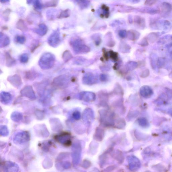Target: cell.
I'll return each mask as SVG.
<instances>
[{"label": "cell", "mask_w": 172, "mask_h": 172, "mask_svg": "<svg viewBox=\"0 0 172 172\" xmlns=\"http://www.w3.org/2000/svg\"><path fill=\"white\" fill-rule=\"evenodd\" d=\"M140 94L143 98L149 99L153 96L154 92L153 89L150 86L144 85L140 88Z\"/></svg>", "instance_id": "1"}, {"label": "cell", "mask_w": 172, "mask_h": 172, "mask_svg": "<svg viewBox=\"0 0 172 172\" xmlns=\"http://www.w3.org/2000/svg\"><path fill=\"white\" fill-rule=\"evenodd\" d=\"M82 81L83 83L85 85H92L97 82V79L93 74L89 73L86 74L84 76Z\"/></svg>", "instance_id": "2"}, {"label": "cell", "mask_w": 172, "mask_h": 172, "mask_svg": "<svg viewBox=\"0 0 172 172\" xmlns=\"http://www.w3.org/2000/svg\"><path fill=\"white\" fill-rule=\"evenodd\" d=\"M158 44L161 45L165 44L167 48L172 46V36L170 35L164 36L158 41Z\"/></svg>", "instance_id": "3"}, {"label": "cell", "mask_w": 172, "mask_h": 172, "mask_svg": "<svg viewBox=\"0 0 172 172\" xmlns=\"http://www.w3.org/2000/svg\"><path fill=\"white\" fill-rule=\"evenodd\" d=\"M26 1L29 5H33L37 10L42 9L44 6L41 0H27Z\"/></svg>", "instance_id": "4"}, {"label": "cell", "mask_w": 172, "mask_h": 172, "mask_svg": "<svg viewBox=\"0 0 172 172\" xmlns=\"http://www.w3.org/2000/svg\"><path fill=\"white\" fill-rule=\"evenodd\" d=\"M133 22L135 26L137 27L140 29H143L144 27V20L139 16H135L133 19Z\"/></svg>", "instance_id": "5"}, {"label": "cell", "mask_w": 172, "mask_h": 172, "mask_svg": "<svg viewBox=\"0 0 172 172\" xmlns=\"http://www.w3.org/2000/svg\"><path fill=\"white\" fill-rule=\"evenodd\" d=\"M127 37L129 40L135 41L139 39L140 34L138 32L134 30H130L128 31Z\"/></svg>", "instance_id": "6"}, {"label": "cell", "mask_w": 172, "mask_h": 172, "mask_svg": "<svg viewBox=\"0 0 172 172\" xmlns=\"http://www.w3.org/2000/svg\"><path fill=\"white\" fill-rule=\"evenodd\" d=\"M81 96L82 98L85 101H93L96 98L95 94L94 93L84 92L81 93Z\"/></svg>", "instance_id": "7"}, {"label": "cell", "mask_w": 172, "mask_h": 172, "mask_svg": "<svg viewBox=\"0 0 172 172\" xmlns=\"http://www.w3.org/2000/svg\"><path fill=\"white\" fill-rule=\"evenodd\" d=\"M99 13L101 17L104 18H107L109 16V8L108 7L103 4L101 7V10H99Z\"/></svg>", "instance_id": "8"}, {"label": "cell", "mask_w": 172, "mask_h": 172, "mask_svg": "<svg viewBox=\"0 0 172 172\" xmlns=\"http://www.w3.org/2000/svg\"><path fill=\"white\" fill-rule=\"evenodd\" d=\"M150 65L152 68L154 70L158 68L157 65L158 58L155 54H152L150 55Z\"/></svg>", "instance_id": "9"}, {"label": "cell", "mask_w": 172, "mask_h": 172, "mask_svg": "<svg viewBox=\"0 0 172 172\" xmlns=\"http://www.w3.org/2000/svg\"><path fill=\"white\" fill-rule=\"evenodd\" d=\"M131 47L126 43L122 42L120 43L119 46V51L122 53H128L130 52Z\"/></svg>", "instance_id": "10"}, {"label": "cell", "mask_w": 172, "mask_h": 172, "mask_svg": "<svg viewBox=\"0 0 172 172\" xmlns=\"http://www.w3.org/2000/svg\"><path fill=\"white\" fill-rule=\"evenodd\" d=\"M138 66L139 64L137 62L131 61L127 63L125 68L128 70L131 71L136 69Z\"/></svg>", "instance_id": "11"}, {"label": "cell", "mask_w": 172, "mask_h": 172, "mask_svg": "<svg viewBox=\"0 0 172 172\" xmlns=\"http://www.w3.org/2000/svg\"><path fill=\"white\" fill-rule=\"evenodd\" d=\"M47 30H48V28L46 25L44 24H41L39 25L37 31L38 34L41 35H43L46 33Z\"/></svg>", "instance_id": "12"}, {"label": "cell", "mask_w": 172, "mask_h": 172, "mask_svg": "<svg viewBox=\"0 0 172 172\" xmlns=\"http://www.w3.org/2000/svg\"><path fill=\"white\" fill-rule=\"evenodd\" d=\"M159 36V34L155 33H151L148 35L147 39L151 44H153L157 40Z\"/></svg>", "instance_id": "13"}, {"label": "cell", "mask_w": 172, "mask_h": 172, "mask_svg": "<svg viewBox=\"0 0 172 172\" xmlns=\"http://www.w3.org/2000/svg\"><path fill=\"white\" fill-rule=\"evenodd\" d=\"M16 27L18 29L21 31H26L27 29V27L25 22L22 19H20L16 24Z\"/></svg>", "instance_id": "14"}, {"label": "cell", "mask_w": 172, "mask_h": 172, "mask_svg": "<svg viewBox=\"0 0 172 172\" xmlns=\"http://www.w3.org/2000/svg\"><path fill=\"white\" fill-rule=\"evenodd\" d=\"M167 60L166 59L163 57L158 58L157 65L158 69L164 68L166 65Z\"/></svg>", "instance_id": "15"}, {"label": "cell", "mask_w": 172, "mask_h": 172, "mask_svg": "<svg viewBox=\"0 0 172 172\" xmlns=\"http://www.w3.org/2000/svg\"><path fill=\"white\" fill-rule=\"evenodd\" d=\"M70 16V11L68 9L62 11L59 15L58 16V18L60 19L66 18L69 17Z\"/></svg>", "instance_id": "16"}, {"label": "cell", "mask_w": 172, "mask_h": 172, "mask_svg": "<svg viewBox=\"0 0 172 172\" xmlns=\"http://www.w3.org/2000/svg\"><path fill=\"white\" fill-rule=\"evenodd\" d=\"M81 8H87L90 5V1L89 0H80L78 2Z\"/></svg>", "instance_id": "17"}, {"label": "cell", "mask_w": 172, "mask_h": 172, "mask_svg": "<svg viewBox=\"0 0 172 172\" xmlns=\"http://www.w3.org/2000/svg\"><path fill=\"white\" fill-rule=\"evenodd\" d=\"M139 123L140 125L144 128H148L150 126V124L147 119L144 118H142L139 119Z\"/></svg>", "instance_id": "18"}, {"label": "cell", "mask_w": 172, "mask_h": 172, "mask_svg": "<svg viewBox=\"0 0 172 172\" xmlns=\"http://www.w3.org/2000/svg\"><path fill=\"white\" fill-rule=\"evenodd\" d=\"M59 0H50L45 4L44 6L45 7H55L58 5Z\"/></svg>", "instance_id": "19"}, {"label": "cell", "mask_w": 172, "mask_h": 172, "mask_svg": "<svg viewBox=\"0 0 172 172\" xmlns=\"http://www.w3.org/2000/svg\"><path fill=\"white\" fill-rule=\"evenodd\" d=\"M92 39L94 41L95 43L97 46H99L101 42V38L98 34H94L92 35Z\"/></svg>", "instance_id": "20"}, {"label": "cell", "mask_w": 172, "mask_h": 172, "mask_svg": "<svg viewBox=\"0 0 172 172\" xmlns=\"http://www.w3.org/2000/svg\"><path fill=\"white\" fill-rule=\"evenodd\" d=\"M109 55L110 58L112 59L114 62L117 61L118 59V54L112 51H109Z\"/></svg>", "instance_id": "21"}, {"label": "cell", "mask_w": 172, "mask_h": 172, "mask_svg": "<svg viewBox=\"0 0 172 172\" xmlns=\"http://www.w3.org/2000/svg\"><path fill=\"white\" fill-rule=\"evenodd\" d=\"M150 74V72L148 69H146L142 71L140 74V76L142 78H146Z\"/></svg>", "instance_id": "22"}, {"label": "cell", "mask_w": 172, "mask_h": 172, "mask_svg": "<svg viewBox=\"0 0 172 172\" xmlns=\"http://www.w3.org/2000/svg\"><path fill=\"white\" fill-rule=\"evenodd\" d=\"M114 92L117 94H123V89L119 85L117 84L116 85V87L114 88Z\"/></svg>", "instance_id": "23"}, {"label": "cell", "mask_w": 172, "mask_h": 172, "mask_svg": "<svg viewBox=\"0 0 172 172\" xmlns=\"http://www.w3.org/2000/svg\"><path fill=\"white\" fill-rule=\"evenodd\" d=\"M139 44L142 47H145L148 46L149 44V41L146 38H144L141 41Z\"/></svg>", "instance_id": "24"}, {"label": "cell", "mask_w": 172, "mask_h": 172, "mask_svg": "<svg viewBox=\"0 0 172 172\" xmlns=\"http://www.w3.org/2000/svg\"><path fill=\"white\" fill-rule=\"evenodd\" d=\"M118 35L120 37L124 38L127 37L128 33L126 30H122L119 31Z\"/></svg>", "instance_id": "25"}, {"label": "cell", "mask_w": 172, "mask_h": 172, "mask_svg": "<svg viewBox=\"0 0 172 172\" xmlns=\"http://www.w3.org/2000/svg\"><path fill=\"white\" fill-rule=\"evenodd\" d=\"M11 11L10 9H7L3 13L4 18L6 21H8L10 14Z\"/></svg>", "instance_id": "26"}, {"label": "cell", "mask_w": 172, "mask_h": 172, "mask_svg": "<svg viewBox=\"0 0 172 172\" xmlns=\"http://www.w3.org/2000/svg\"><path fill=\"white\" fill-rule=\"evenodd\" d=\"M115 43L114 40H110L107 42V45L109 47H112L115 46Z\"/></svg>", "instance_id": "27"}, {"label": "cell", "mask_w": 172, "mask_h": 172, "mask_svg": "<svg viewBox=\"0 0 172 172\" xmlns=\"http://www.w3.org/2000/svg\"><path fill=\"white\" fill-rule=\"evenodd\" d=\"M100 79L102 82H105L108 80L107 77L105 74H102L100 75Z\"/></svg>", "instance_id": "28"}, {"label": "cell", "mask_w": 172, "mask_h": 172, "mask_svg": "<svg viewBox=\"0 0 172 172\" xmlns=\"http://www.w3.org/2000/svg\"><path fill=\"white\" fill-rule=\"evenodd\" d=\"M103 51L104 54V57L106 59V60H108L109 56V54L106 51L105 49L103 48Z\"/></svg>", "instance_id": "29"}, {"label": "cell", "mask_w": 172, "mask_h": 172, "mask_svg": "<svg viewBox=\"0 0 172 172\" xmlns=\"http://www.w3.org/2000/svg\"><path fill=\"white\" fill-rule=\"evenodd\" d=\"M128 21L130 24H132L133 22V17L131 15H129L128 17Z\"/></svg>", "instance_id": "30"}, {"label": "cell", "mask_w": 172, "mask_h": 172, "mask_svg": "<svg viewBox=\"0 0 172 172\" xmlns=\"http://www.w3.org/2000/svg\"><path fill=\"white\" fill-rule=\"evenodd\" d=\"M10 1V0H0V1L1 3L4 4L8 3Z\"/></svg>", "instance_id": "31"}, {"label": "cell", "mask_w": 172, "mask_h": 172, "mask_svg": "<svg viewBox=\"0 0 172 172\" xmlns=\"http://www.w3.org/2000/svg\"><path fill=\"white\" fill-rule=\"evenodd\" d=\"M169 77L170 78H171L172 80V71L171 73L169 74Z\"/></svg>", "instance_id": "32"}, {"label": "cell", "mask_w": 172, "mask_h": 172, "mask_svg": "<svg viewBox=\"0 0 172 172\" xmlns=\"http://www.w3.org/2000/svg\"><path fill=\"white\" fill-rule=\"evenodd\" d=\"M130 1L133 2V3H136L138 1V0H130Z\"/></svg>", "instance_id": "33"}, {"label": "cell", "mask_w": 172, "mask_h": 172, "mask_svg": "<svg viewBox=\"0 0 172 172\" xmlns=\"http://www.w3.org/2000/svg\"><path fill=\"white\" fill-rule=\"evenodd\" d=\"M72 1H75L77 2H78V1H80V0H72Z\"/></svg>", "instance_id": "34"}, {"label": "cell", "mask_w": 172, "mask_h": 172, "mask_svg": "<svg viewBox=\"0 0 172 172\" xmlns=\"http://www.w3.org/2000/svg\"><path fill=\"white\" fill-rule=\"evenodd\" d=\"M171 116H172V113H171Z\"/></svg>", "instance_id": "35"}]
</instances>
